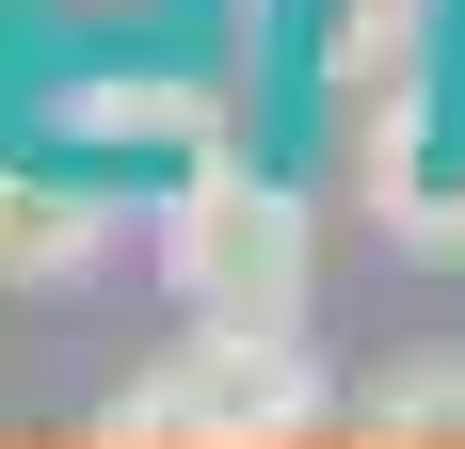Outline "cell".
<instances>
[{
    "mask_svg": "<svg viewBox=\"0 0 465 449\" xmlns=\"http://www.w3.org/2000/svg\"><path fill=\"white\" fill-rule=\"evenodd\" d=\"M322 417H337V385L305 354V321H193L161 369H129L96 402V434L113 449H289Z\"/></svg>",
    "mask_w": 465,
    "mask_h": 449,
    "instance_id": "cell-1",
    "label": "cell"
},
{
    "mask_svg": "<svg viewBox=\"0 0 465 449\" xmlns=\"http://www.w3.org/2000/svg\"><path fill=\"white\" fill-rule=\"evenodd\" d=\"M161 289H177L193 321H305V289H322V224H305V193L257 177V161H177V193H161Z\"/></svg>",
    "mask_w": 465,
    "mask_h": 449,
    "instance_id": "cell-2",
    "label": "cell"
},
{
    "mask_svg": "<svg viewBox=\"0 0 465 449\" xmlns=\"http://www.w3.org/2000/svg\"><path fill=\"white\" fill-rule=\"evenodd\" d=\"M370 193H385L370 224H385L418 273H465V96H450V81L370 129Z\"/></svg>",
    "mask_w": 465,
    "mask_h": 449,
    "instance_id": "cell-3",
    "label": "cell"
},
{
    "mask_svg": "<svg viewBox=\"0 0 465 449\" xmlns=\"http://www.w3.org/2000/svg\"><path fill=\"white\" fill-rule=\"evenodd\" d=\"M433 33H450V0H337L322 16V81H337V113H353V145L433 96Z\"/></svg>",
    "mask_w": 465,
    "mask_h": 449,
    "instance_id": "cell-4",
    "label": "cell"
},
{
    "mask_svg": "<svg viewBox=\"0 0 465 449\" xmlns=\"http://www.w3.org/2000/svg\"><path fill=\"white\" fill-rule=\"evenodd\" d=\"M96 241H113V209H96L81 177H48V161H0V289H81Z\"/></svg>",
    "mask_w": 465,
    "mask_h": 449,
    "instance_id": "cell-5",
    "label": "cell"
},
{
    "mask_svg": "<svg viewBox=\"0 0 465 449\" xmlns=\"http://www.w3.org/2000/svg\"><path fill=\"white\" fill-rule=\"evenodd\" d=\"M64 129H81V145H129V161H209V145H225V113H209V81L113 65V81H81V96H64Z\"/></svg>",
    "mask_w": 465,
    "mask_h": 449,
    "instance_id": "cell-6",
    "label": "cell"
},
{
    "mask_svg": "<svg viewBox=\"0 0 465 449\" xmlns=\"http://www.w3.org/2000/svg\"><path fill=\"white\" fill-rule=\"evenodd\" d=\"M353 434L370 449H465V354H418L385 385H353Z\"/></svg>",
    "mask_w": 465,
    "mask_h": 449,
    "instance_id": "cell-7",
    "label": "cell"
}]
</instances>
